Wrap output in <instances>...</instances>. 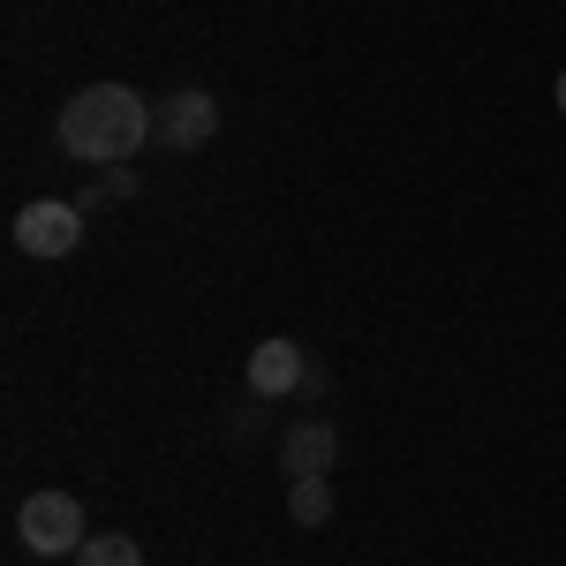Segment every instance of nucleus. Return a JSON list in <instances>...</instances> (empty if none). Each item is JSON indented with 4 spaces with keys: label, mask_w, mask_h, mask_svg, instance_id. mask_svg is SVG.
<instances>
[{
    "label": "nucleus",
    "mask_w": 566,
    "mask_h": 566,
    "mask_svg": "<svg viewBox=\"0 0 566 566\" xmlns=\"http://www.w3.org/2000/svg\"><path fill=\"white\" fill-rule=\"evenodd\" d=\"M15 536H23V552H39V559H76L91 544L84 506H76L69 491H31L23 514H15Z\"/></svg>",
    "instance_id": "2"
},
{
    "label": "nucleus",
    "mask_w": 566,
    "mask_h": 566,
    "mask_svg": "<svg viewBox=\"0 0 566 566\" xmlns=\"http://www.w3.org/2000/svg\"><path fill=\"white\" fill-rule=\"evenodd\" d=\"M151 129H159V106L129 84H84L61 106V122H53L61 151L84 159V167H122V159H136L151 144Z\"/></svg>",
    "instance_id": "1"
},
{
    "label": "nucleus",
    "mask_w": 566,
    "mask_h": 566,
    "mask_svg": "<svg viewBox=\"0 0 566 566\" xmlns=\"http://www.w3.org/2000/svg\"><path fill=\"white\" fill-rule=\"evenodd\" d=\"M287 514H295V528H325L333 522V476H287Z\"/></svg>",
    "instance_id": "7"
},
{
    "label": "nucleus",
    "mask_w": 566,
    "mask_h": 566,
    "mask_svg": "<svg viewBox=\"0 0 566 566\" xmlns=\"http://www.w3.org/2000/svg\"><path fill=\"white\" fill-rule=\"evenodd\" d=\"M76 566H144V544L122 536V528H98L84 552H76Z\"/></svg>",
    "instance_id": "8"
},
{
    "label": "nucleus",
    "mask_w": 566,
    "mask_h": 566,
    "mask_svg": "<svg viewBox=\"0 0 566 566\" xmlns=\"http://www.w3.org/2000/svg\"><path fill=\"white\" fill-rule=\"evenodd\" d=\"M151 136H159L167 151H205L219 136V98L212 91H175V98L159 106V129Z\"/></svg>",
    "instance_id": "4"
},
{
    "label": "nucleus",
    "mask_w": 566,
    "mask_h": 566,
    "mask_svg": "<svg viewBox=\"0 0 566 566\" xmlns=\"http://www.w3.org/2000/svg\"><path fill=\"white\" fill-rule=\"evenodd\" d=\"M303 378H310V355L295 340H258L250 348V392L258 400H287V392H303Z\"/></svg>",
    "instance_id": "6"
},
{
    "label": "nucleus",
    "mask_w": 566,
    "mask_h": 566,
    "mask_svg": "<svg viewBox=\"0 0 566 566\" xmlns=\"http://www.w3.org/2000/svg\"><path fill=\"white\" fill-rule=\"evenodd\" d=\"M333 461H340V431H333L325 416L287 423V438H280V469H287V476H333Z\"/></svg>",
    "instance_id": "5"
},
{
    "label": "nucleus",
    "mask_w": 566,
    "mask_h": 566,
    "mask_svg": "<svg viewBox=\"0 0 566 566\" xmlns=\"http://www.w3.org/2000/svg\"><path fill=\"white\" fill-rule=\"evenodd\" d=\"M84 242V205H61V197H39L15 212V250L23 258H69Z\"/></svg>",
    "instance_id": "3"
},
{
    "label": "nucleus",
    "mask_w": 566,
    "mask_h": 566,
    "mask_svg": "<svg viewBox=\"0 0 566 566\" xmlns=\"http://www.w3.org/2000/svg\"><path fill=\"white\" fill-rule=\"evenodd\" d=\"M559 114H566V69H559Z\"/></svg>",
    "instance_id": "9"
}]
</instances>
